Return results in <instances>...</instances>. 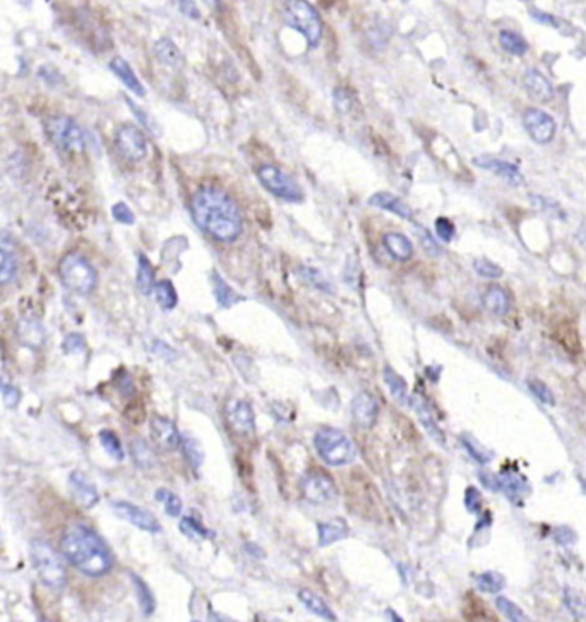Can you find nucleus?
I'll list each match as a JSON object with an SVG mask.
<instances>
[{
  "label": "nucleus",
  "mask_w": 586,
  "mask_h": 622,
  "mask_svg": "<svg viewBox=\"0 0 586 622\" xmlns=\"http://www.w3.org/2000/svg\"><path fill=\"white\" fill-rule=\"evenodd\" d=\"M285 21L297 29L310 47H318L323 38V23L318 9L307 0H286Z\"/></svg>",
  "instance_id": "4"
},
{
  "label": "nucleus",
  "mask_w": 586,
  "mask_h": 622,
  "mask_svg": "<svg viewBox=\"0 0 586 622\" xmlns=\"http://www.w3.org/2000/svg\"><path fill=\"white\" fill-rule=\"evenodd\" d=\"M554 537H555V540H558V544H560V545H571L572 542L576 540V533L567 527H560V528L555 529Z\"/></svg>",
  "instance_id": "57"
},
{
  "label": "nucleus",
  "mask_w": 586,
  "mask_h": 622,
  "mask_svg": "<svg viewBox=\"0 0 586 622\" xmlns=\"http://www.w3.org/2000/svg\"><path fill=\"white\" fill-rule=\"evenodd\" d=\"M246 549H247L248 554H256L257 557H263L264 556L263 550H257L259 547H257V545H254V544H246Z\"/></svg>",
  "instance_id": "61"
},
{
  "label": "nucleus",
  "mask_w": 586,
  "mask_h": 622,
  "mask_svg": "<svg viewBox=\"0 0 586 622\" xmlns=\"http://www.w3.org/2000/svg\"><path fill=\"white\" fill-rule=\"evenodd\" d=\"M577 238H580V242L586 247V228H581L580 232H577Z\"/></svg>",
  "instance_id": "63"
},
{
  "label": "nucleus",
  "mask_w": 586,
  "mask_h": 622,
  "mask_svg": "<svg viewBox=\"0 0 586 622\" xmlns=\"http://www.w3.org/2000/svg\"><path fill=\"white\" fill-rule=\"evenodd\" d=\"M499 43L501 47H503L506 52L511 53V56H525L526 52H528V43H526V40L521 35H518V33L509 31V29H504V31H501L499 35Z\"/></svg>",
  "instance_id": "32"
},
{
  "label": "nucleus",
  "mask_w": 586,
  "mask_h": 622,
  "mask_svg": "<svg viewBox=\"0 0 586 622\" xmlns=\"http://www.w3.org/2000/svg\"><path fill=\"white\" fill-rule=\"evenodd\" d=\"M379 415V403L369 391L358 393L352 401V417L353 422L362 428H372L376 426Z\"/></svg>",
  "instance_id": "13"
},
{
  "label": "nucleus",
  "mask_w": 586,
  "mask_h": 622,
  "mask_svg": "<svg viewBox=\"0 0 586 622\" xmlns=\"http://www.w3.org/2000/svg\"><path fill=\"white\" fill-rule=\"evenodd\" d=\"M16 271H18V264H16L14 255L0 249V285H7L14 280Z\"/></svg>",
  "instance_id": "42"
},
{
  "label": "nucleus",
  "mask_w": 586,
  "mask_h": 622,
  "mask_svg": "<svg viewBox=\"0 0 586 622\" xmlns=\"http://www.w3.org/2000/svg\"><path fill=\"white\" fill-rule=\"evenodd\" d=\"M21 343L29 348H40L45 342V330L36 319H23L18 327Z\"/></svg>",
  "instance_id": "24"
},
{
  "label": "nucleus",
  "mask_w": 586,
  "mask_h": 622,
  "mask_svg": "<svg viewBox=\"0 0 586 622\" xmlns=\"http://www.w3.org/2000/svg\"><path fill=\"white\" fill-rule=\"evenodd\" d=\"M2 396H4V403H6V406H9V408H14V406H18L21 394H19L18 389L12 388V386H9V388L4 389Z\"/></svg>",
  "instance_id": "58"
},
{
  "label": "nucleus",
  "mask_w": 586,
  "mask_h": 622,
  "mask_svg": "<svg viewBox=\"0 0 586 622\" xmlns=\"http://www.w3.org/2000/svg\"><path fill=\"white\" fill-rule=\"evenodd\" d=\"M257 179L273 196L280 197V199L288 201V203H302L303 201V191L300 186L281 168L273 165L259 167L257 168Z\"/></svg>",
  "instance_id": "8"
},
{
  "label": "nucleus",
  "mask_w": 586,
  "mask_h": 622,
  "mask_svg": "<svg viewBox=\"0 0 586 622\" xmlns=\"http://www.w3.org/2000/svg\"><path fill=\"white\" fill-rule=\"evenodd\" d=\"M130 578H132L134 586H136V594H137L139 603H141L142 613H145V616L150 617L151 613L155 612V608H156L155 596H153V594H151V590H150V588H147L146 583L142 581V579L139 578V576H136V574H130Z\"/></svg>",
  "instance_id": "36"
},
{
  "label": "nucleus",
  "mask_w": 586,
  "mask_h": 622,
  "mask_svg": "<svg viewBox=\"0 0 586 622\" xmlns=\"http://www.w3.org/2000/svg\"><path fill=\"white\" fill-rule=\"evenodd\" d=\"M564 600H566L567 608L571 611L572 616L576 617H583L586 612V600L581 596L577 591L571 590V588H566V591H564Z\"/></svg>",
  "instance_id": "44"
},
{
  "label": "nucleus",
  "mask_w": 586,
  "mask_h": 622,
  "mask_svg": "<svg viewBox=\"0 0 586 622\" xmlns=\"http://www.w3.org/2000/svg\"><path fill=\"white\" fill-rule=\"evenodd\" d=\"M523 84H525L526 93L531 100L538 103H547L554 98V86L549 79L543 75L540 70L530 69L526 70L525 78H523Z\"/></svg>",
  "instance_id": "15"
},
{
  "label": "nucleus",
  "mask_w": 586,
  "mask_h": 622,
  "mask_svg": "<svg viewBox=\"0 0 586 622\" xmlns=\"http://www.w3.org/2000/svg\"><path fill=\"white\" fill-rule=\"evenodd\" d=\"M136 283L142 295H150L155 288V268L145 254H139Z\"/></svg>",
  "instance_id": "29"
},
{
  "label": "nucleus",
  "mask_w": 586,
  "mask_h": 622,
  "mask_svg": "<svg viewBox=\"0 0 586 622\" xmlns=\"http://www.w3.org/2000/svg\"><path fill=\"white\" fill-rule=\"evenodd\" d=\"M177 4V7H179V11L182 12L184 16H187L189 19H199L201 18V12L197 9L196 2L194 0H174Z\"/></svg>",
  "instance_id": "54"
},
{
  "label": "nucleus",
  "mask_w": 586,
  "mask_h": 622,
  "mask_svg": "<svg viewBox=\"0 0 586 622\" xmlns=\"http://www.w3.org/2000/svg\"><path fill=\"white\" fill-rule=\"evenodd\" d=\"M100 444L103 446L105 451L108 453V456H112L113 460H117V461L124 460L125 453H124V449H122L119 437L113 434L112 431H101L100 432Z\"/></svg>",
  "instance_id": "38"
},
{
  "label": "nucleus",
  "mask_w": 586,
  "mask_h": 622,
  "mask_svg": "<svg viewBox=\"0 0 586 622\" xmlns=\"http://www.w3.org/2000/svg\"><path fill=\"white\" fill-rule=\"evenodd\" d=\"M382 243H384L386 251L399 263H404L413 255V243L407 235L398 233V232H389L382 237Z\"/></svg>",
  "instance_id": "23"
},
{
  "label": "nucleus",
  "mask_w": 586,
  "mask_h": 622,
  "mask_svg": "<svg viewBox=\"0 0 586 622\" xmlns=\"http://www.w3.org/2000/svg\"><path fill=\"white\" fill-rule=\"evenodd\" d=\"M417 233H419L420 243L422 247H424V251L427 252L429 255H432V258H437V255L442 254V249L439 247V243L434 241V237L429 232L427 228H422V226H417Z\"/></svg>",
  "instance_id": "47"
},
{
  "label": "nucleus",
  "mask_w": 586,
  "mask_h": 622,
  "mask_svg": "<svg viewBox=\"0 0 586 622\" xmlns=\"http://www.w3.org/2000/svg\"><path fill=\"white\" fill-rule=\"evenodd\" d=\"M110 69L113 70V74H115L117 78H119L120 81L125 84V88H127L129 91H132V93L137 95V96L146 95L145 86H142L141 81L137 79L136 73H134V69L129 65L127 60H124L122 57H115L110 62Z\"/></svg>",
  "instance_id": "21"
},
{
  "label": "nucleus",
  "mask_w": 586,
  "mask_h": 622,
  "mask_svg": "<svg viewBox=\"0 0 586 622\" xmlns=\"http://www.w3.org/2000/svg\"><path fill=\"white\" fill-rule=\"evenodd\" d=\"M496 607L499 608V612L503 613L506 619L514 621V622H520V621H528V617H526V613L521 611L520 607H518L516 603H513L511 600L506 599V596H499V599L496 600Z\"/></svg>",
  "instance_id": "43"
},
{
  "label": "nucleus",
  "mask_w": 586,
  "mask_h": 622,
  "mask_svg": "<svg viewBox=\"0 0 586 622\" xmlns=\"http://www.w3.org/2000/svg\"><path fill=\"white\" fill-rule=\"evenodd\" d=\"M475 271L478 273L482 278H488V280H497L503 276V268L497 266L496 263H492V260L488 259H476L473 263Z\"/></svg>",
  "instance_id": "45"
},
{
  "label": "nucleus",
  "mask_w": 586,
  "mask_h": 622,
  "mask_svg": "<svg viewBox=\"0 0 586 622\" xmlns=\"http://www.w3.org/2000/svg\"><path fill=\"white\" fill-rule=\"evenodd\" d=\"M192 216L197 226L216 242L237 241L242 233L239 204L218 187H202L192 197Z\"/></svg>",
  "instance_id": "1"
},
{
  "label": "nucleus",
  "mask_w": 586,
  "mask_h": 622,
  "mask_svg": "<svg viewBox=\"0 0 586 622\" xmlns=\"http://www.w3.org/2000/svg\"><path fill=\"white\" fill-rule=\"evenodd\" d=\"M506 586V579L503 574L494 573V571H487L476 576V588L483 594H499Z\"/></svg>",
  "instance_id": "35"
},
{
  "label": "nucleus",
  "mask_w": 586,
  "mask_h": 622,
  "mask_svg": "<svg viewBox=\"0 0 586 622\" xmlns=\"http://www.w3.org/2000/svg\"><path fill=\"white\" fill-rule=\"evenodd\" d=\"M180 446H182L184 456H185V460L189 461V465H191L194 470L199 468V466L202 465V461H204V453H202L199 444H197L196 441L192 439V437H182V443H180Z\"/></svg>",
  "instance_id": "39"
},
{
  "label": "nucleus",
  "mask_w": 586,
  "mask_h": 622,
  "mask_svg": "<svg viewBox=\"0 0 586 622\" xmlns=\"http://www.w3.org/2000/svg\"><path fill=\"white\" fill-rule=\"evenodd\" d=\"M333 98H335V105L340 112L348 113L350 110H352L353 98H352V95H350L348 90H345V88H338V90L333 93Z\"/></svg>",
  "instance_id": "51"
},
{
  "label": "nucleus",
  "mask_w": 586,
  "mask_h": 622,
  "mask_svg": "<svg viewBox=\"0 0 586 622\" xmlns=\"http://www.w3.org/2000/svg\"><path fill=\"white\" fill-rule=\"evenodd\" d=\"M31 561L38 576L46 586L62 590L67 585V571L64 562L52 545L43 540L31 542Z\"/></svg>",
  "instance_id": "5"
},
{
  "label": "nucleus",
  "mask_w": 586,
  "mask_h": 622,
  "mask_svg": "<svg viewBox=\"0 0 586 622\" xmlns=\"http://www.w3.org/2000/svg\"><path fill=\"white\" fill-rule=\"evenodd\" d=\"M151 436H153L155 443L167 451H174L182 443V436H180L175 423L170 418L159 417V415L151 418Z\"/></svg>",
  "instance_id": "14"
},
{
  "label": "nucleus",
  "mask_w": 586,
  "mask_h": 622,
  "mask_svg": "<svg viewBox=\"0 0 586 622\" xmlns=\"http://www.w3.org/2000/svg\"><path fill=\"white\" fill-rule=\"evenodd\" d=\"M130 455H132L134 463L139 468H153L156 463L155 453L151 451V448L142 439H134L130 443Z\"/></svg>",
  "instance_id": "34"
},
{
  "label": "nucleus",
  "mask_w": 586,
  "mask_h": 622,
  "mask_svg": "<svg viewBox=\"0 0 586 622\" xmlns=\"http://www.w3.org/2000/svg\"><path fill=\"white\" fill-rule=\"evenodd\" d=\"M463 446L466 448V451L470 453V456L475 458V460L478 461L480 465H487L488 461L492 460V453L483 451L482 448H476L475 444H473V441L466 439V437H463Z\"/></svg>",
  "instance_id": "52"
},
{
  "label": "nucleus",
  "mask_w": 586,
  "mask_h": 622,
  "mask_svg": "<svg viewBox=\"0 0 586 622\" xmlns=\"http://www.w3.org/2000/svg\"><path fill=\"white\" fill-rule=\"evenodd\" d=\"M115 146L129 162H141L147 153V142L142 130L136 125H122L115 134Z\"/></svg>",
  "instance_id": "10"
},
{
  "label": "nucleus",
  "mask_w": 586,
  "mask_h": 622,
  "mask_svg": "<svg viewBox=\"0 0 586 622\" xmlns=\"http://www.w3.org/2000/svg\"><path fill=\"white\" fill-rule=\"evenodd\" d=\"M384 382H386L387 389H389V393L393 394V398L396 399V401L407 403V399H408L407 381H404L403 377L394 371V369H391V367L384 369Z\"/></svg>",
  "instance_id": "33"
},
{
  "label": "nucleus",
  "mask_w": 586,
  "mask_h": 622,
  "mask_svg": "<svg viewBox=\"0 0 586 622\" xmlns=\"http://www.w3.org/2000/svg\"><path fill=\"white\" fill-rule=\"evenodd\" d=\"M523 125L537 144H549L558 130L555 120L540 108H526L523 113Z\"/></svg>",
  "instance_id": "11"
},
{
  "label": "nucleus",
  "mask_w": 586,
  "mask_h": 622,
  "mask_svg": "<svg viewBox=\"0 0 586 622\" xmlns=\"http://www.w3.org/2000/svg\"><path fill=\"white\" fill-rule=\"evenodd\" d=\"M46 134L53 144L66 153H83L86 149V136L81 125L64 115L52 117L46 122Z\"/></svg>",
  "instance_id": "7"
},
{
  "label": "nucleus",
  "mask_w": 586,
  "mask_h": 622,
  "mask_svg": "<svg viewBox=\"0 0 586 622\" xmlns=\"http://www.w3.org/2000/svg\"><path fill=\"white\" fill-rule=\"evenodd\" d=\"M410 401H412L413 410H415L417 417H419V420H420V423L425 427V431H427L429 434L434 437V439L439 441L441 444H444V436H442L441 428L437 427L436 420H434L432 413H431V408H429L427 403H425L420 396H413Z\"/></svg>",
  "instance_id": "25"
},
{
  "label": "nucleus",
  "mask_w": 586,
  "mask_h": 622,
  "mask_svg": "<svg viewBox=\"0 0 586 622\" xmlns=\"http://www.w3.org/2000/svg\"><path fill=\"white\" fill-rule=\"evenodd\" d=\"M387 616H391V619H393V621H398V622H402V621H403L402 617H398L394 612H391V611H387Z\"/></svg>",
  "instance_id": "64"
},
{
  "label": "nucleus",
  "mask_w": 586,
  "mask_h": 622,
  "mask_svg": "<svg viewBox=\"0 0 586 622\" xmlns=\"http://www.w3.org/2000/svg\"><path fill=\"white\" fill-rule=\"evenodd\" d=\"M112 507L119 518L127 521L130 525H134V527H137L139 529H145V532H150V533L162 532V527H159L158 520L155 518L153 512L142 510V507L134 506V504L125 501L112 502Z\"/></svg>",
  "instance_id": "12"
},
{
  "label": "nucleus",
  "mask_w": 586,
  "mask_h": 622,
  "mask_svg": "<svg viewBox=\"0 0 586 622\" xmlns=\"http://www.w3.org/2000/svg\"><path fill=\"white\" fill-rule=\"evenodd\" d=\"M155 56L158 57V60L162 62V64H165L168 67H180L184 62L179 47H177L170 38H159V40L156 41Z\"/></svg>",
  "instance_id": "26"
},
{
  "label": "nucleus",
  "mask_w": 586,
  "mask_h": 622,
  "mask_svg": "<svg viewBox=\"0 0 586 622\" xmlns=\"http://www.w3.org/2000/svg\"><path fill=\"white\" fill-rule=\"evenodd\" d=\"M480 480H482V483L488 490L499 492V477H497V475L488 472H480Z\"/></svg>",
  "instance_id": "59"
},
{
  "label": "nucleus",
  "mask_w": 586,
  "mask_h": 622,
  "mask_svg": "<svg viewBox=\"0 0 586 622\" xmlns=\"http://www.w3.org/2000/svg\"><path fill=\"white\" fill-rule=\"evenodd\" d=\"M497 477H499V492H504L511 501L520 499L528 489L525 478L514 473H501Z\"/></svg>",
  "instance_id": "30"
},
{
  "label": "nucleus",
  "mask_w": 586,
  "mask_h": 622,
  "mask_svg": "<svg viewBox=\"0 0 586 622\" xmlns=\"http://www.w3.org/2000/svg\"><path fill=\"white\" fill-rule=\"evenodd\" d=\"M58 275H61L64 287L78 295L91 293L96 287V281H98L95 268L91 266L90 260L78 252H70L62 258L61 264H58Z\"/></svg>",
  "instance_id": "6"
},
{
  "label": "nucleus",
  "mask_w": 586,
  "mask_h": 622,
  "mask_svg": "<svg viewBox=\"0 0 586 622\" xmlns=\"http://www.w3.org/2000/svg\"><path fill=\"white\" fill-rule=\"evenodd\" d=\"M528 388H530L531 393L535 394V398H538L542 403H545V405H554L555 403L554 393H552V389L545 384V382H542L538 379H530Z\"/></svg>",
  "instance_id": "46"
},
{
  "label": "nucleus",
  "mask_w": 586,
  "mask_h": 622,
  "mask_svg": "<svg viewBox=\"0 0 586 622\" xmlns=\"http://www.w3.org/2000/svg\"><path fill=\"white\" fill-rule=\"evenodd\" d=\"M61 549L64 557L75 569L91 578L105 576L113 566L110 550L86 525H69L61 540Z\"/></svg>",
  "instance_id": "2"
},
{
  "label": "nucleus",
  "mask_w": 586,
  "mask_h": 622,
  "mask_svg": "<svg viewBox=\"0 0 586 622\" xmlns=\"http://www.w3.org/2000/svg\"><path fill=\"white\" fill-rule=\"evenodd\" d=\"M69 485L74 494V499L78 504H81L84 510H91L95 504H98V490H96L95 483L86 475H83L81 472H73L69 477Z\"/></svg>",
  "instance_id": "16"
},
{
  "label": "nucleus",
  "mask_w": 586,
  "mask_h": 622,
  "mask_svg": "<svg viewBox=\"0 0 586 622\" xmlns=\"http://www.w3.org/2000/svg\"><path fill=\"white\" fill-rule=\"evenodd\" d=\"M483 305L488 312H492L494 316H506L509 312V307H511V298H509L508 292L499 285H492L486 290L482 297Z\"/></svg>",
  "instance_id": "22"
},
{
  "label": "nucleus",
  "mask_w": 586,
  "mask_h": 622,
  "mask_svg": "<svg viewBox=\"0 0 586 622\" xmlns=\"http://www.w3.org/2000/svg\"><path fill=\"white\" fill-rule=\"evenodd\" d=\"M86 350V342L81 334L73 333L64 339V352L67 353H83Z\"/></svg>",
  "instance_id": "53"
},
{
  "label": "nucleus",
  "mask_w": 586,
  "mask_h": 622,
  "mask_svg": "<svg viewBox=\"0 0 586 622\" xmlns=\"http://www.w3.org/2000/svg\"><path fill=\"white\" fill-rule=\"evenodd\" d=\"M155 499L165 504V512L168 516H172V518H177V516H180V512H182V507H184L182 501H180L179 495L170 492V490H165V489L156 490Z\"/></svg>",
  "instance_id": "40"
},
{
  "label": "nucleus",
  "mask_w": 586,
  "mask_h": 622,
  "mask_svg": "<svg viewBox=\"0 0 586 622\" xmlns=\"http://www.w3.org/2000/svg\"><path fill=\"white\" fill-rule=\"evenodd\" d=\"M204 2H206V6L213 7V9H218V7H221L223 0H204Z\"/></svg>",
  "instance_id": "62"
},
{
  "label": "nucleus",
  "mask_w": 586,
  "mask_h": 622,
  "mask_svg": "<svg viewBox=\"0 0 586 622\" xmlns=\"http://www.w3.org/2000/svg\"><path fill=\"white\" fill-rule=\"evenodd\" d=\"M153 292H155V298H156V302H158V305L165 310H172L177 305V302H179V297H177L174 283L168 280H162V281H158V283H155Z\"/></svg>",
  "instance_id": "31"
},
{
  "label": "nucleus",
  "mask_w": 586,
  "mask_h": 622,
  "mask_svg": "<svg viewBox=\"0 0 586 622\" xmlns=\"http://www.w3.org/2000/svg\"><path fill=\"white\" fill-rule=\"evenodd\" d=\"M230 423L239 434L248 436L254 432V410L247 401H237L229 411Z\"/></svg>",
  "instance_id": "19"
},
{
  "label": "nucleus",
  "mask_w": 586,
  "mask_h": 622,
  "mask_svg": "<svg viewBox=\"0 0 586 622\" xmlns=\"http://www.w3.org/2000/svg\"><path fill=\"white\" fill-rule=\"evenodd\" d=\"M300 278L305 281V283L312 285L314 288L321 290V292L333 293V287H331L330 281H328V278H324V275L321 271L314 270V268H302Z\"/></svg>",
  "instance_id": "41"
},
{
  "label": "nucleus",
  "mask_w": 586,
  "mask_h": 622,
  "mask_svg": "<svg viewBox=\"0 0 586 622\" xmlns=\"http://www.w3.org/2000/svg\"><path fill=\"white\" fill-rule=\"evenodd\" d=\"M179 528L185 537H189V539H192V540H208V539H213L214 537L213 532H209L208 528L202 527L199 521H196L192 518L180 520Z\"/></svg>",
  "instance_id": "37"
},
{
  "label": "nucleus",
  "mask_w": 586,
  "mask_h": 622,
  "mask_svg": "<svg viewBox=\"0 0 586 622\" xmlns=\"http://www.w3.org/2000/svg\"><path fill=\"white\" fill-rule=\"evenodd\" d=\"M211 281H213L214 297H216L218 304H220L221 307H231V305L239 304L240 300H244V298L240 297L239 293L235 292V290L231 288L220 275H218V271H213V275H211Z\"/></svg>",
  "instance_id": "28"
},
{
  "label": "nucleus",
  "mask_w": 586,
  "mask_h": 622,
  "mask_svg": "<svg viewBox=\"0 0 586 622\" xmlns=\"http://www.w3.org/2000/svg\"><path fill=\"white\" fill-rule=\"evenodd\" d=\"M531 204L537 206V208L540 209V211L550 214V216L564 218L563 208H560V206L555 203V201L545 199V197H542V196H531Z\"/></svg>",
  "instance_id": "48"
},
{
  "label": "nucleus",
  "mask_w": 586,
  "mask_h": 622,
  "mask_svg": "<svg viewBox=\"0 0 586 622\" xmlns=\"http://www.w3.org/2000/svg\"><path fill=\"white\" fill-rule=\"evenodd\" d=\"M473 163L476 167L483 168V170L494 172V174L499 175L501 179H504L508 184H511V186H520L523 182V176L520 174V170H518V167L509 162H504V159L492 158V157H480V158H475Z\"/></svg>",
  "instance_id": "17"
},
{
  "label": "nucleus",
  "mask_w": 586,
  "mask_h": 622,
  "mask_svg": "<svg viewBox=\"0 0 586 622\" xmlns=\"http://www.w3.org/2000/svg\"><path fill=\"white\" fill-rule=\"evenodd\" d=\"M369 204L374 208L384 209V211L394 213L396 216L403 218V220H412V209L407 203H403L398 196L389 194V192H377L369 199Z\"/></svg>",
  "instance_id": "18"
},
{
  "label": "nucleus",
  "mask_w": 586,
  "mask_h": 622,
  "mask_svg": "<svg viewBox=\"0 0 586 622\" xmlns=\"http://www.w3.org/2000/svg\"><path fill=\"white\" fill-rule=\"evenodd\" d=\"M112 214H113V218H115V220L119 221V223H124V225H134V221H136V216H134L132 209H130L129 206L125 204V203H117V204H113Z\"/></svg>",
  "instance_id": "50"
},
{
  "label": "nucleus",
  "mask_w": 586,
  "mask_h": 622,
  "mask_svg": "<svg viewBox=\"0 0 586 622\" xmlns=\"http://www.w3.org/2000/svg\"><path fill=\"white\" fill-rule=\"evenodd\" d=\"M465 506L470 512H478L480 511V492L475 487H468L465 494Z\"/></svg>",
  "instance_id": "56"
},
{
  "label": "nucleus",
  "mask_w": 586,
  "mask_h": 622,
  "mask_svg": "<svg viewBox=\"0 0 586 622\" xmlns=\"http://www.w3.org/2000/svg\"><path fill=\"white\" fill-rule=\"evenodd\" d=\"M531 16H533L535 19L537 21H540L542 24H550V26H555V19L552 18L550 14H543V12H531Z\"/></svg>",
  "instance_id": "60"
},
{
  "label": "nucleus",
  "mask_w": 586,
  "mask_h": 622,
  "mask_svg": "<svg viewBox=\"0 0 586 622\" xmlns=\"http://www.w3.org/2000/svg\"><path fill=\"white\" fill-rule=\"evenodd\" d=\"M314 446L318 455L331 466H345L357 456L355 444L343 431L335 427H323L315 432Z\"/></svg>",
  "instance_id": "3"
},
{
  "label": "nucleus",
  "mask_w": 586,
  "mask_h": 622,
  "mask_svg": "<svg viewBox=\"0 0 586 622\" xmlns=\"http://www.w3.org/2000/svg\"><path fill=\"white\" fill-rule=\"evenodd\" d=\"M298 599H300V602L305 605V608H309L312 613H315L318 617H321L324 621H338V617H336V613L331 611L330 607H328V603L324 602L321 596H318L315 594H312L310 590H300V594H298Z\"/></svg>",
  "instance_id": "27"
},
{
  "label": "nucleus",
  "mask_w": 586,
  "mask_h": 622,
  "mask_svg": "<svg viewBox=\"0 0 586 622\" xmlns=\"http://www.w3.org/2000/svg\"><path fill=\"white\" fill-rule=\"evenodd\" d=\"M318 533H319V547H330V545L336 544V542L347 539L350 528L343 520L336 518V520L324 521V523H319Z\"/></svg>",
  "instance_id": "20"
},
{
  "label": "nucleus",
  "mask_w": 586,
  "mask_h": 622,
  "mask_svg": "<svg viewBox=\"0 0 586 622\" xmlns=\"http://www.w3.org/2000/svg\"><path fill=\"white\" fill-rule=\"evenodd\" d=\"M436 233L442 242H451L454 238V233H456V228H454L453 221L448 220V218H437Z\"/></svg>",
  "instance_id": "49"
},
{
  "label": "nucleus",
  "mask_w": 586,
  "mask_h": 622,
  "mask_svg": "<svg viewBox=\"0 0 586 622\" xmlns=\"http://www.w3.org/2000/svg\"><path fill=\"white\" fill-rule=\"evenodd\" d=\"M300 489L303 497L312 504H328L333 502L338 497V489L336 483L324 470H309L300 480Z\"/></svg>",
  "instance_id": "9"
},
{
  "label": "nucleus",
  "mask_w": 586,
  "mask_h": 622,
  "mask_svg": "<svg viewBox=\"0 0 586 622\" xmlns=\"http://www.w3.org/2000/svg\"><path fill=\"white\" fill-rule=\"evenodd\" d=\"M127 105H129L130 108H132L134 113H136V117L139 119V122H141V124L145 125L147 130H151V132H153V134H158V125H156L155 122L150 119V115H147L145 110H141V108H139L137 105H134L132 102H130V100H127Z\"/></svg>",
  "instance_id": "55"
}]
</instances>
